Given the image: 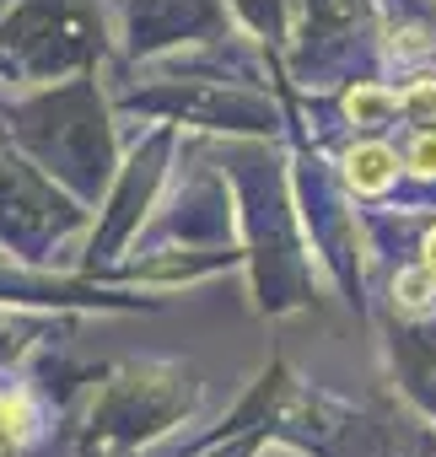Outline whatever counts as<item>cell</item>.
Returning a JSON list of instances; mask_svg holds the SVG:
<instances>
[{
  "label": "cell",
  "mask_w": 436,
  "mask_h": 457,
  "mask_svg": "<svg viewBox=\"0 0 436 457\" xmlns=\"http://www.w3.org/2000/svg\"><path fill=\"white\" fill-rule=\"evenodd\" d=\"M340 167H345V183L356 194H388L393 178H398V151L382 145V140H356Z\"/></svg>",
  "instance_id": "1"
},
{
  "label": "cell",
  "mask_w": 436,
  "mask_h": 457,
  "mask_svg": "<svg viewBox=\"0 0 436 457\" xmlns=\"http://www.w3.org/2000/svg\"><path fill=\"white\" fill-rule=\"evenodd\" d=\"M388 54H398V60H420V54H431V28H398V33L388 38Z\"/></svg>",
  "instance_id": "7"
},
{
  "label": "cell",
  "mask_w": 436,
  "mask_h": 457,
  "mask_svg": "<svg viewBox=\"0 0 436 457\" xmlns=\"http://www.w3.org/2000/svg\"><path fill=\"white\" fill-rule=\"evenodd\" d=\"M398 113L415 119V124H425V129H436V76L409 81V87L398 92Z\"/></svg>",
  "instance_id": "5"
},
{
  "label": "cell",
  "mask_w": 436,
  "mask_h": 457,
  "mask_svg": "<svg viewBox=\"0 0 436 457\" xmlns=\"http://www.w3.org/2000/svg\"><path fill=\"white\" fill-rule=\"evenodd\" d=\"M404 167L415 172V178H436V129H420L415 140H409V151H404Z\"/></svg>",
  "instance_id": "6"
},
{
  "label": "cell",
  "mask_w": 436,
  "mask_h": 457,
  "mask_svg": "<svg viewBox=\"0 0 436 457\" xmlns=\"http://www.w3.org/2000/svg\"><path fill=\"white\" fill-rule=\"evenodd\" d=\"M340 108H345L350 124L372 129V124H382V119L398 113V92H388V87H377V81H356V87L340 97Z\"/></svg>",
  "instance_id": "2"
},
{
  "label": "cell",
  "mask_w": 436,
  "mask_h": 457,
  "mask_svg": "<svg viewBox=\"0 0 436 457\" xmlns=\"http://www.w3.org/2000/svg\"><path fill=\"white\" fill-rule=\"evenodd\" d=\"M393 307H398L404 318H425V312L436 307V275H431L425 264L398 270V275H393Z\"/></svg>",
  "instance_id": "4"
},
{
  "label": "cell",
  "mask_w": 436,
  "mask_h": 457,
  "mask_svg": "<svg viewBox=\"0 0 436 457\" xmlns=\"http://www.w3.org/2000/svg\"><path fill=\"white\" fill-rule=\"evenodd\" d=\"M420 264H425V270L436 275V226H431V232L420 237Z\"/></svg>",
  "instance_id": "8"
},
{
  "label": "cell",
  "mask_w": 436,
  "mask_h": 457,
  "mask_svg": "<svg viewBox=\"0 0 436 457\" xmlns=\"http://www.w3.org/2000/svg\"><path fill=\"white\" fill-rule=\"evenodd\" d=\"M0 441L6 446L38 441V403H33V393H22V387L0 393Z\"/></svg>",
  "instance_id": "3"
}]
</instances>
